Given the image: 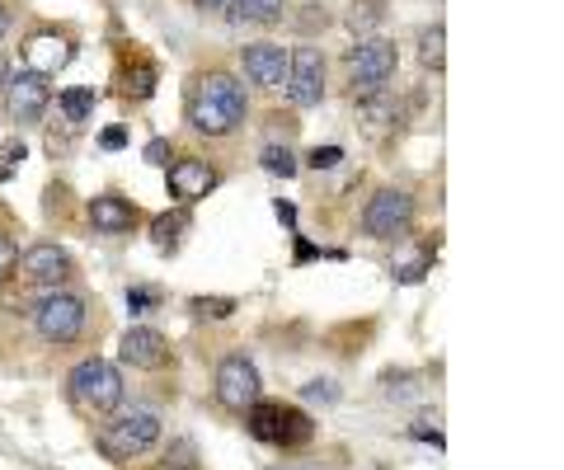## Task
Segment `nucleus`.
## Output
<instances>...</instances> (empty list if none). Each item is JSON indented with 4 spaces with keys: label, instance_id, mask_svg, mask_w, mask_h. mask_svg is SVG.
Segmentation results:
<instances>
[{
    "label": "nucleus",
    "instance_id": "2f4dec72",
    "mask_svg": "<svg viewBox=\"0 0 564 470\" xmlns=\"http://www.w3.org/2000/svg\"><path fill=\"white\" fill-rule=\"evenodd\" d=\"M236 6V0H198V10H212V14H217V10H231Z\"/></svg>",
    "mask_w": 564,
    "mask_h": 470
},
{
    "label": "nucleus",
    "instance_id": "5701e85b",
    "mask_svg": "<svg viewBox=\"0 0 564 470\" xmlns=\"http://www.w3.org/2000/svg\"><path fill=\"white\" fill-rule=\"evenodd\" d=\"M259 165L269 170V174H282V179H292V174H296V155H292L288 146H263V151H259Z\"/></svg>",
    "mask_w": 564,
    "mask_h": 470
},
{
    "label": "nucleus",
    "instance_id": "7c9ffc66",
    "mask_svg": "<svg viewBox=\"0 0 564 470\" xmlns=\"http://www.w3.org/2000/svg\"><path fill=\"white\" fill-rule=\"evenodd\" d=\"M273 212H278L282 221H288V226H296V207H292V203H282V198H278V207H273Z\"/></svg>",
    "mask_w": 564,
    "mask_h": 470
},
{
    "label": "nucleus",
    "instance_id": "393cba45",
    "mask_svg": "<svg viewBox=\"0 0 564 470\" xmlns=\"http://www.w3.org/2000/svg\"><path fill=\"white\" fill-rule=\"evenodd\" d=\"M306 161H311V170H334V165L344 161V146H315Z\"/></svg>",
    "mask_w": 564,
    "mask_h": 470
},
{
    "label": "nucleus",
    "instance_id": "2eb2a0df",
    "mask_svg": "<svg viewBox=\"0 0 564 470\" xmlns=\"http://www.w3.org/2000/svg\"><path fill=\"white\" fill-rule=\"evenodd\" d=\"M24 62H29V72H39V76H57L70 62V43L57 39V33H39V39H29Z\"/></svg>",
    "mask_w": 564,
    "mask_h": 470
},
{
    "label": "nucleus",
    "instance_id": "f8f14e48",
    "mask_svg": "<svg viewBox=\"0 0 564 470\" xmlns=\"http://www.w3.org/2000/svg\"><path fill=\"white\" fill-rule=\"evenodd\" d=\"M47 99H52L47 76H39V72H20V76H10V85H6V103H10L14 123H39Z\"/></svg>",
    "mask_w": 564,
    "mask_h": 470
},
{
    "label": "nucleus",
    "instance_id": "20e7f679",
    "mask_svg": "<svg viewBox=\"0 0 564 470\" xmlns=\"http://www.w3.org/2000/svg\"><path fill=\"white\" fill-rule=\"evenodd\" d=\"M85 320H90V310L76 292H47L33 310V325H39V335L47 343H76L85 335Z\"/></svg>",
    "mask_w": 564,
    "mask_h": 470
},
{
    "label": "nucleus",
    "instance_id": "72a5a7b5",
    "mask_svg": "<svg viewBox=\"0 0 564 470\" xmlns=\"http://www.w3.org/2000/svg\"><path fill=\"white\" fill-rule=\"evenodd\" d=\"M10 29V10H6V0H0V33Z\"/></svg>",
    "mask_w": 564,
    "mask_h": 470
},
{
    "label": "nucleus",
    "instance_id": "dca6fc26",
    "mask_svg": "<svg viewBox=\"0 0 564 470\" xmlns=\"http://www.w3.org/2000/svg\"><path fill=\"white\" fill-rule=\"evenodd\" d=\"M311 438H315L311 414L296 409V405H278V438H273V447H306Z\"/></svg>",
    "mask_w": 564,
    "mask_h": 470
},
{
    "label": "nucleus",
    "instance_id": "bb28decb",
    "mask_svg": "<svg viewBox=\"0 0 564 470\" xmlns=\"http://www.w3.org/2000/svg\"><path fill=\"white\" fill-rule=\"evenodd\" d=\"M128 306H132V316H147V310L155 306V292L151 287H132L128 292Z\"/></svg>",
    "mask_w": 564,
    "mask_h": 470
},
{
    "label": "nucleus",
    "instance_id": "ddd939ff",
    "mask_svg": "<svg viewBox=\"0 0 564 470\" xmlns=\"http://www.w3.org/2000/svg\"><path fill=\"white\" fill-rule=\"evenodd\" d=\"M212 188H217V170L198 161V155H184V161L170 165V198L180 207H193L198 198H207Z\"/></svg>",
    "mask_w": 564,
    "mask_h": 470
},
{
    "label": "nucleus",
    "instance_id": "412c9836",
    "mask_svg": "<svg viewBox=\"0 0 564 470\" xmlns=\"http://www.w3.org/2000/svg\"><path fill=\"white\" fill-rule=\"evenodd\" d=\"M62 113H66V123H85V118L95 113V90H62Z\"/></svg>",
    "mask_w": 564,
    "mask_h": 470
},
{
    "label": "nucleus",
    "instance_id": "4468645a",
    "mask_svg": "<svg viewBox=\"0 0 564 470\" xmlns=\"http://www.w3.org/2000/svg\"><path fill=\"white\" fill-rule=\"evenodd\" d=\"M90 226L104 236H128L137 226V207L128 198H118V194H104V198L90 203Z\"/></svg>",
    "mask_w": 564,
    "mask_h": 470
},
{
    "label": "nucleus",
    "instance_id": "6ab92c4d",
    "mask_svg": "<svg viewBox=\"0 0 564 470\" xmlns=\"http://www.w3.org/2000/svg\"><path fill=\"white\" fill-rule=\"evenodd\" d=\"M245 419H250V438H259V442H273L278 438V405L273 400H254L250 409H245Z\"/></svg>",
    "mask_w": 564,
    "mask_h": 470
},
{
    "label": "nucleus",
    "instance_id": "cd10ccee",
    "mask_svg": "<svg viewBox=\"0 0 564 470\" xmlns=\"http://www.w3.org/2000/svg\"><path fill=\"white\" fill-rule=\"evenodd\" d=\"M306 400H325V405H329V400H339V391H334V381H311Z\"/></svg>",
    "mask_w": 564,
    "mask_h": 470
},
{
    "label": "nucleus",
    "instance_id": "7ed1b4c3",
    "mask_svg": "<svg viewBox=\"0 0 564 470\" xmlns=\"http://www.w3.org/2000/svg\"><path fill=\"white\" fill-rule=\"evenodd\" d=\"M66 391H70V400H76L85 414H113V409H122V372L113 368L109 358L76 362L70 376H66Z\"/></svg>",
    "mask_w": 564,
    "mask_h": 470
},
{
    "label": "nucleus",
    "instance_id": "c85d7f7f",
    "mask_svg": "<svg viewBox=\"0 0 564 470\" xmlns=\"http://www.w3.org/2000/svg\"><path fill=\"white\" fill-rule=\"evenodd\" d=\"M165 155H170V142H161V136H155V142H147V161H151V165H165Z\"/></svg>",
    "mask_w": 564,
    "mask_h": 470
},
{
    "label": "nucleus",
    "instance_id": "9b49d317",
    "mask_svg": "<svg viewBox=\"0 0 564 470\" xmlns=\"http://www.w3.org/2000/svg\"><path fill=\"white\" fill-rule=\"evenodd\" d=\"M240 66H245V76H250V85H259V90H282V85H288V47H278V43L240 47Z\"/></svg>",
    "mask_w": 564,
    "mask_h": 470
},
{
    "label": "nucleus",
    "instance_id": "39448f33",
    "mask_svg": "<svg viewBox=\"0 0 564 470\" xmlns=\"http://www.w3.org/2000/svg\"><path fill=\"white\" fill-rule=\"evenodd\" d=\"M414 226V198L404 188H381V194L362 207V231L372 240H404Z\"/></svg>",
    "mask_w": 564,
    "mask_h": 470
},
{
    "label": "nucleus",
    "instance_id": "f257e3e1",
    "mask_svg": "<svg viewBox=\"0 0 564 470\" xmlns=\"http://www.w3.org/2000/svg\"><path fill=\"white\" fill-rule=\"evenodd\" d=\"M245 113H250V95L231 72H207L193 80L188 90V123L203 136H231Z\"/></svg>",
    "mask_w": 564,
    "mask_h": 470
},
{
    "label": "nucleus",
    "instance_id": "a878e982",
    "mask_svg": "<svg viewBox=\"0 0 564 470\" xmlns=\"http://www.w3.org/2000/svg\"><path fill=\"white\" fill-rule=\"evenodd\" d=\"M14 259H20V250H14V240L10 236H0V283L14 273Z\"/></svg>",
    "mask_w": 564,
    "mask_h": 470
},
{
    "label": "nucleus",
    "instance_id": "aec40b11",
    "mask_svg": "<svg viewBox=\"0 0 564 470\" xmlns=\"http://www.w3.org/2000/svg\"><path fill=\"white\" fill-rule=\"evenodd\" d=\"M447 29L443 24H433V29H423L419 33V62L429 66V72H443V62H447Z\"/></svg>",
    "mask_w": 564,
    "mask_h": 470
},
{
    "label": "nucleus",
    "instance_id": "f3484780",
    "mask_svg": "<svg viewBox=\"0 0 564 470\" xmlns=\"http://www.w3.org/2000/svg\"><path fill=\"white\" fill-rule=\"evenodd\" d=\"M282 10H288V0H236L226 14H231L236 24H278Z\"/></svg>",
    "mask_w": 564,
    "mask_h": 470
},
{
    "label": "nucleus",
    "instance_id": "c756f323",
    "mask_svg": "<svg viewBox=\"0 0 564 470\" xmlns=\"http://www.w3.org/2000/svg\"><path fill=\"white\" fill-rule=\"evenodd\" d=\"M104 146H109V151L128 146V132H122V128H109V132H104Z\"/></svg>",
    "mask_w": 564,
    "mask_h": 470
},
{
    "label": "nucleus",
    "instance_id": "9d476101",
    "mask_svg": "<svg viewBox=\"0 0 564 470\" xmlns=\"http://www.w3.org/2000/svg\"><path fill=\"white\" fill-rule=\"evenodd\" d=\"M118 358L128 362V368H137V372H161L170 362V339L161 335V329H151V325H132L128 335H122V343H118Z\"/></svg>",
    "mask_w": 564,
    "mask_h": 470
},
{
    "label": "nucleus",
    "instance_id": "423d86ee",
    "mask_svg": "<svg viewBox=\"0 0 564 470\" xmlns=\"http://www.w3.org/2000/svg\"><path fill=\"white\" fill-rule=\"evenodd\" d=\"M391 76H395V43H386V39H362L358 47L348 52L352 95L386 90V80H391Z\"/></svg>",
    "mask_w": 564,
    "mask_h": 470
},
{
    "label": "nucleus",
    "instance_id": "b1692460",
    "mask_svg": "<svg viewBox=\"0 0 564 470\" xmlns=\"http://www.w3.org/2000/svg\"><path fill=\"white\" fill-rule=\"evenodd\" d=\"M193 310L198 316H207V320H226L236 310V302L231 297H193Z\"/></svg>",
    "mask_w": 564,
    "mask_h": 470
},
{
    "label": "nucleus",
    "instance_id": "f03ea898",
    "mask_svg": "<svg viewBox=\"0 0 564 470\" xmlns=\"http://www.w3.org/2000/svg\"><path fill=\"white\" fill-rule=\"evenodd\" d=\"M161 442V414L155 409H113L109 424H99L95 447L109 461H137Z\"/></svg>",
    "mask_w": 564,
    "mask_h": 470
},
{
    "label": "nucleus",
    "instance_id": "a211bd4d",
    "mask_svg": "<svg viewBox=\"0 0 564 470\" xmlns=\"http://www.w3.org/2000/svg\"><path fill=\"white\" fill-rule=\"evenodd\" d=\"M358 113L372 128H391L395 123V99L386 95V90H367V95H358Z\"/></svg>",
    "mask_w": 564,
    "mask_h": 470
},
{
    "label": "nucleus",
    "instance_id": "4be33fe9",
    "mask_svg": "<svg viewBox=\"0 0 564 470\" xmlns=\"http://www.w3.org/2000/svg\"><path fill=\"white\" fill-rule=\"evenodd\" d=\"M188 226V217L184 212H174V217H155V226H151V236H155V250H174L180 245V231Z\"/></svg>",
    "mask_w": 564,
    "mask_h": 470
},
{
    "label": "nucleus",
    "instance_id": "0eeeda50",
    "mask_svg": "<svg viewBox=\"0 0 564 470\" xmlns=\"http://www.w3.org/2000/svg\"><path fill=\"white\" fill-rule=\"evenodd\" d=\"M288 99L292 109H315V103L325 99V57L321 47H296L288 52Z\"/></svg>",
    "mask_w": 564,
    "mask_h": 470
},
{
    "label": "nucleus",
    "instance_id": "473e14b6",
    "mask_svg": "<svg viewBox=\"0 0 564 470\" xmlns=\"http://www.w3.org/2000/svg\"><path fill=\"white\" fill-rule=\"evenodd\" d=\"M6 85H10V66H6V57H0V95H6Z\"/></svg>",
    "mask_w": 564,
    "mask_h": 470
},
{
    "label": "nucleus",
    "instance_id": "1a4fd4ad",
    "mask_svg": "<svg viewBox=\"0 0 564 470\" xmlns=\"http://www.w3.org/2000/svg\"><path fill=\"white\" fill-rule=\"evenodd\" d=\"M14 269L24 273V283L33 287H52L57 292L70 273H76V264H70V254L62 245H52V240H43V245H29L20 259H14Z\"/></svg>",
    "mask_w": 564,
    "mask_h": 470
},
{
    "label": "nucleus",
    "instance_id": "6e6552de",
    "mask_svg": "<svg viewBox=\"0 0 564 470\" xmlns=\"http://www.w3.org/2000/svg\"><path fill=\"white\" fill-rule=\"evenodd\" d=\"M217 400L231 414H245L259 400V368L250 358H240V353L221 358V368H217Z\"/></svg>",
    "mask_w": 564,
    "mask_h": 470
}]
</instances>
